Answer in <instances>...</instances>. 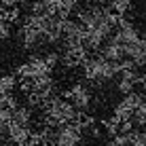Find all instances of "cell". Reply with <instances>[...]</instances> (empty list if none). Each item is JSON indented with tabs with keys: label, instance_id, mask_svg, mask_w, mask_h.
<instances>
[{
	"label": "cell",
	"instance_id": "1",
	"mask_svg": "<svg viewBox=\"0 0 146 146\" xmlns=\"http://www.w3.org/2000/svg\"><path fill=\"white\" fill-rule=\"evenodd\" d=\"M119 74L117 62H108L102 55L98 57H91L89 55L83 62V76L89 80V83H108Z\"/></svg>",
	"mask_w": 146,
	"mask_h": 146
},
{
	"label": "cell",
	"instance_id": "2",
	"mask_svg": "<svg viewBox=\"0 0 146 146\" xmlns=\"http://www.w3.org/2000/svg\"><path fill=\"white\" fill-rule=\"evenodd\" d=\"M53 140L57 146H80L83 144V129L70 121L66 125L53 127Z\"/></svg>",
	"mask_w": 146,
	"mask_h": 146
},
{
	"label": "cell",
	"instance_id": "3",
	"mask_svg": "<svg viewBox=\"0 0 146 146\" xmlns=\"http://www.w3.org/2000/svg\"><path fill=\"white\" fill-rule=\"evenodd\" d=\"M59 98H64V100H68L70 104H72L76 110H87L89 106H91V100H93V95L91 91H89L87 87H85L83 83H74L72 87L68 89V91H64Z\"/></svg>",
	"mask_w": 146,
	"mask_h": 146
},
{
	"label": "cell",
	"instance_id": "4",
	"mask_svg": "<svg viewBox=\"0 0 146 146\" xmlns=\"http://www.w3.org/2000/svg\"><path fill=\"white\" fill-rule=\"evenodd\" d=\"M87 57H89V49L85 44H78V47H72V49H64V53L59 55V62L64 64V68L72 70V68L83 66V62Z\"/></svg>",
	"mask_w": 146,
	"mask_h": 146
},
{
	"label": "cell",
	"instance_id": "5",
	"mask_svg": "<svg viewBox=\"0 0 146 146\" xmlns=\"http://www.w3.org/2000/svg\"><path fill=\"white\" fill-rule=\"evenodd\" d=\"M17 36H19L21 47L28 49V51H36V49H40L42 44H47V42H44V34H42V32L32 30V28H28V26H21V28H19Z\"/></svg>",
	"mask_w": 146,
	"mask_h": 146
},
{
	"label": "cell",
	"instance_id": "6",
	"mask_svg": "<svg viewBox=\"0 0 146 146\" xmlns=\"http://www.w3.org/2000/svg\"><path fill=\"white\" fill-rule=\"evenodd\" d=\"M100 55H102L104 59H108V62H119V59H123L125 57V53H123V44L117 42L114 38H108L106 42L102 44V47L98 49Z\"/></svg>",
	"mask_w": 146,
	"mask_h": 146
},
{
	"label": "cell",
	"instance_id": "7",
	"mask_svg": "<svg viewBox=\"0 0 146 146\" xmlns=\"http://www.w3.org/2000/svg\"><path fill=\"white\" fill-rule=\"evenodd\" d=\"M34 119V112L30 106H17L13 110V123L15 125H21V127H30Z\"/></svg>",
	"mask_w": 146,
	"mask_h": 146
},
{
	"label": "cell",
	"instance_id": "8",
	"mask_svg": "<svg viewBox=\"0 0 146 146\" xmlns=\"http://www.w3.org/2000/svg\"><path fill=\"white\" fill-rule=\"evenodd\" d=\"M28 68H30V74H32V78L40 76V74H51V70L47 68V64H44L42 55H32V57L28 59Z\"/></svg>",
	"mask_w": 146,
	"mask_h": 146
},
{
	"label": "cell",
	"instance_id": "9",
	"mask_svg": "<svg viewBox=\"0 0 146 146\" xmlns=\"http://www.w3.org/2000/svg\"><path fill=\"white\" fill-rule=\"evenodd\" d=\"M72 123L74 125H78L80 129H89L91 127V125L95 123V119H93V114H89L87 110H76V112H74V119H72Z\"/></svg>",
	"mask_w": 146,
	"mask_h": 146
},
{
	"label": "cell",
	"instance_id": "10",
	"mask_svg": "<svg viewBox=\"0 0 146 146\" xmlns=\"http://www.w3.org/2000/svg\"><path fill=\"white\" fill-rule=\"evenodd\" d=\"M131 123H133L135 129H144V125H146V102H142L140 106L133 108V112H131Z\"/></svg>",
	"mask_w": 146,
	"mask_h": 146
},
{
	"label": "cell",
	"instance_id": "11",
	"mask_svg": "<svg viewBox=\"0 0 146 146\" xmlns=\"http://www.w3.org/2000/svg\"><path fill=\"white\" fill-rule=\"evenodd\" d=\"M32 83H34V89H36V91H49V89L55 87V80H53L51 74H40V76L32 78Z\"/></svg>",
	"mask_w": 146,
	"mask_h": 146
},
{
	"label": "cell",
	"instance_id": "12",
	"mask_svg": "<svg viewBox=\"0 0 146 146\" xmlns=\"http://www.w3.org/2000/svg\"><path fill=\"white\" fill-rule=\"evenodd\" d=\"M131 4H133V0H108V7L112 13H119V15H125V13H129L131 11Z\"/></svg>",
	"mask_w": 146,
	"mask_h": 146
},
{
	"label": "cell",
	"instance_id": "13",
	"mask_svg": "<svg viewBox=\"0 0 146 146\" xmlns=\"http://www.w3.org/2000/svg\"><path fill=\"white\" fill-rule=\"evenodd\" d=\"M17 76L15 74H0V93H13Z\"/></svg>",
	"mask_w": 146,
	"mask_h": 146
},
{
	"label": "cell",
	"instance_id": "14",
	"mask_svg": "<svg viewBox=\"0 0 146 146\" xmlns=\"http://www.w3.org/2000/svg\"><path fill=\"white\" fill-rule=\"evenodd\" d=\"M127 146H146V133L144 129H133L127 133Z\"/></svg>",
	"mask_w": 146,
	"mask_h": 146
},
{
	"label": "cell",
	"instance_id": "15",
	"mask_svg": "<svg viewBox=\"0 0 146 146\" xmlns=\"http://www.w3.org/2000/svg\"><path fill=\"white\" fill-rule=\"evenodd\" d=\"M19 102L13 93H0V110H15Z\"/></svg>",
	"mask_w": 146,
	"mask_h": 146
},
{
	"label": "cell",
	"instance_id": "16",
	"mask_svg": "<svg viewBox=\"0 0 146 146\" xmlns=\"http://www.w3.org/2000/svg\"><path fill=\"white\" fill-rule=\"evenodd\" d=\"M102 129L110 135V138H112L114 133H119V121L114 119V117H104L102 119Z\"/></svg>",
	"mask_w": 146,
	"mask_h": 146
},
{
	"label": "cell",
	"instance_id": "17",
	"mask_svg": "<svg viewBox=\"0 0 146 146\" xmlns=\"http://www.w3.org/2000/svg\"><path fill=\"white\" fill-rule=\"evenodd\" d=\"M2 19H4L7 23H19V19H21V11H19V7H9V9H4Z\"/></svg>",
	"mask_w": 146,
	"mask_h": 146
},
{
	"label": "cell",
	"instance_id": "18",
	"mask_svg": "<svg viewBox=\"0 0 146 146\" xmlns=\"http://www.w3.org/2000/svg\"><path fill=\"white\" fill-rule=\"evenodd\" d=\"M133 87H135V85H133V83H131L129 78H125V76H121V78H119V85H117L119 93L127 95V93H131V91H133Z\"/></svg>",
	"mask_w": 146,
	"mask_h": 146
},
{
	"label": "cell",
	"instance_id": "19",
	"mask_svg": "<svg viewBox=\"0 0 146 146\" xmlns=\"http://www.w3.org/2000/svg\"><path fill=\"white\" fill-rule=\"evenodd\" d=\"M42 59H44V64H47V68H49V70H53V68L59 64V55L55 53V51L47 53V55H42Z\"/></svg>",
	"mask_w": 146,
	"mask_h": 146
},
{
	"label": "cell",
	"instance_id": "20",
	"mask_svg": "<svg viewBox=\"0 0 146 146\" xmlns=\"http://www.w3.org/2000/svg\"><path fill=\"white\" fill-rule=\"evenodd\" d=\"M15 87H19V91H21V93H30L34 89V83H32V78H19Z\"/></svg>",
	"mask_w": 146,
	"mask_h": 146
},
{
	"label": "cell",
	"instance_id": "21",
	"mask_svg": "<svg viewBox=\"0 0 146 146\" xmlns=\"http://www.w3.org/2000/svg\"><path fill=\"white\" fill-rule=\"evenodd\" d=\"M9 36H11V23L0 19V40H7Z\"/></svg>",
	"mask_w": 146,
	"mask_h": 146
},
{
	"label": "cell",
	"instance_id": "22",
	"mask_svg": "<svg viewBox=\"0 0 146 146\" xmlns=\"http://www.w3.org/2000/svg\"><path fill=\"white\" fill-rule=\"evenodd\" d=\"M129 131H133L131 119H129V121H121V123H119V133H129Z\"/></svg>",
	"mask_w": 146,
	"mask_h": 146
},
{
	"label": "cell",
	"instance_id": "23",
	"mask_svg": "<svg viewBox=\"0 0 146 146\" xmlns=\"http://www.w3.org/2000/svg\"><path fill=\"white\" fill-rule=\"evenodd\" d=\"M89 133H91L93 138H98V140H100V138H102V127H98V125L93 123L91 127H89Z\"/></svg>",
	"mask_w": 146,
	"mask_h": 146
},
{
	"label": "cell",
	"instance_id": "24",
	"mask_svg": "<svg viewBox=\"0 0 146 146\" xmlns=\"http://www.w3.org/2000/svg\"><path fill=\"white\" fill-rule=\"evenodd\" d=\"M0 2H2L4 7L9 9V7H17V4H26L28 0H0Z\"/></svg>",
	"mask_w": 146,
	"mask_h": 146
},
{
	"label": "cell",
	"instance_id": "25",
	"mask_svg": "<svg viewBox=\"0 0 146 146\" xmlns=\"http://www.w3.org/2000/svg\"><path fill=\"white\" fill-rule=\"evenodd\" d=\"M4 9H7V7H4V4L0 2V19H2V15H4Z\"/></svg>",
	"mask_w": 146,
	"mask_h": 146
},
{
	"label": "cell",
	"instance_id": "26",
	"mask_svg": "<svg viewBox=\"0 0 146 146\" xmlns=\"http://www.w3.org/2000/svg\"><path fill=\"white\" fill-rule=\"evenodd\" d=\"M106 146H119V144H117V142H114V140H110V142H108Z\"/></svg>",
	"mask_w": 146,
	"mask_h": 146
},
{
	"label": "cell",
	"instance_id": "27",
	"mask_svg": "<svg viewBox=\"0 0 146 146\" xmlns=\"http://www.w3.org/2000/svg\"><path fill=\"white\" fill-rule=\"evenodd\" d=\"M83 2H85V4H93V0H83Z\"/></svg>",
	"mask_w": 146,
	"mask_h": 146
},
{
	"label": "cell",
	"instance_id": "28",
	"mask_svg": "<svg viewBox=\"0 0 146 146\" xmlns=\"http://www.w3.org/2000/svg\"><path fill=\"white\" fill-rule=\"evenodd\" d=\"M17 146H26V144H17Z\"/></svg>",
	"mask_w": 146,
	"mask_h": 146
}]
</instances>
